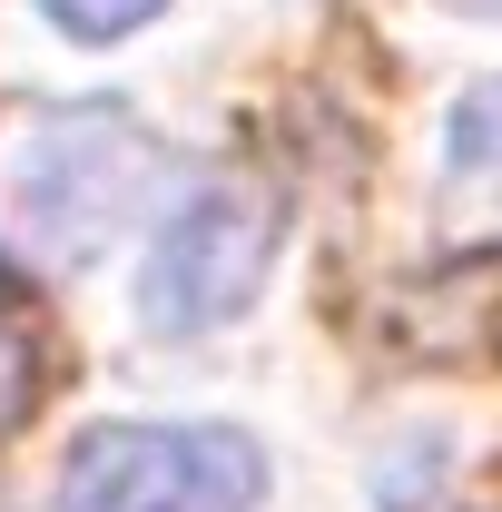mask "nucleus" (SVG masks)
Wrapping results in <instances>:
<instances>
[{"instance_id":"f257e3e1","label":"nucleus","mask_w":502,"mask_h":512,"mask_svg":"<svg viewBox=\"0 0 502 512\" xmlns=\"http://www.w3.org/2000/svg\"><path fill=\"white\" fill-rule=\"evenodd\" d=\"M148 188H158V138L128 109H40L10 148V227L50 266H89L109 237H128Z\"/></svg>"},{"instance_id":"f03ea898","label":"nucleus","mask_w":502,"mask_h":512,"mask_svg":"<svg viewBox=\"0 0 502 512\" xmlns=\"http://www.w3.org/2000/svg\"><path fill=\"white\" fill-rule=\"evenodd\" d=\"M266 453L237 424H99L60 463L50 512H256Z\"/></svg>"},{"instance_id":"7ed1b4c3","label":"nucleus","mask_w":502,"mask_h":512,"mask_svg":"<svg viewBox=\"0 0 502 512\" xmlns=\"http://www.w3.org/2000/svg\"><path fill=\"white\" fill-rule=\"evenodd\" d=\"M276 188H256V178H207L168 207V227H158V247L138 266V316L158 325V335H207V325L247 316L256 286H266V266H276Z\"/></svg>"},{"instance_id":"20e7f679","label":"nucleus","mask_w":502,"mask_h":512,"mask_svg":"<svg viewBox=\"0 0 502 512\" xmlns=\"http://www.w3.org/2000/svg\"><path fill=\"white\" fill-rule=\"evenodd\" d=\"M453 178L502 188V79H483V89L453 109Z\"/></svg>"},{"instance_id":"39448f33","label":"nucleus","mask_w":502,"mask_h":512,"mask_svg":"<svg viewBox=\"0 0 502 512\" xmlns=\"http://www.w3.org/2000/svg\"><path fill=\"white\" fill-rule=\"evenodd\" d=\"M50 20H60L69 40H128V30H148L168 0H40Z\"/></svg>"},{"instance_id":"423d86ee","label":"nucleus","mask_w":502,"mask_h":512,"mask_svg":"<svg viewBox=\"0 0 502 512\" xmlns=\"http://www.w3.org/2000/svg\"><path fill=\"white\" fill-rule=\"evenodd\" d=\"M30 394H40V335L0 316V434L30 414Z\"/></svg>"},{"instance_id":"0eeeda50","label":"nucleus","mask_w":502,"mask_h":512,"mask_svg":"<svg viewBox=\"0 0 502 512\" xmlns=\"http://www.w3.org/2000/svg\"><path fill=\"white\" fill-rule=\"evenodd\" d=\"M453 20H502V0H443Z\"/></svg>"}]
</instances>
